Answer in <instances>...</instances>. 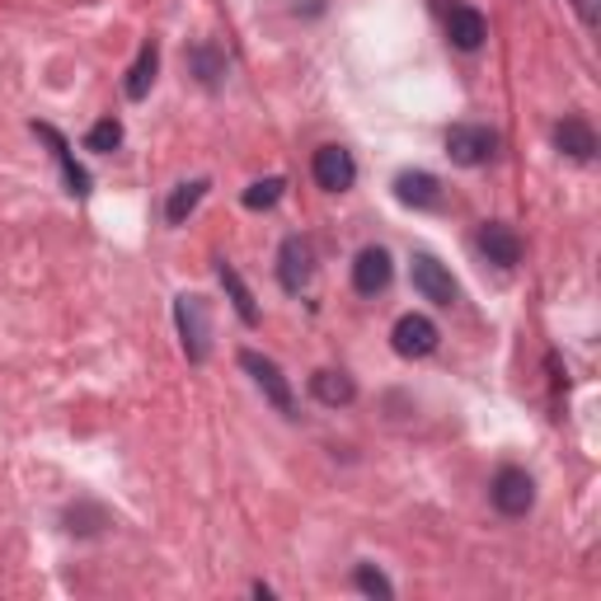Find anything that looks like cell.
<instances>
[{
  "label": "cell",
  "instance_id": "6da1fadb",
  "mask_svg": "<svg viewBox=\"0 0 601 601\" xmlns=\"http://www.w3.org/2000/svg\"><path fill=\"white\" fill-rule=\"evenodd\" d=\"M174 325H179V338H184V353L189 363H203L207 348H212V310L203 296H179L174 300Z\"/></svg>",
  "mask_w": 601,
  "mask_h": 601
},
{
  "label": "cell",
  "instance_id": "7a4b0ae2",
  "mask_svg": "<svg viewBox=\"0 0 601 601\" xmlns=\"http://www.w3.org/2000/svg\"><path fill=\"white\" fill-rule=\"evenodd\" d=\"M489 498H493V508L503 517H527L536 508V479L527 470H517V466H503L493 475Z\"/></svg>",
  "mask_w": 601,
  "mask_h": 601
},
{
  "label": "cell",
  "instance_id": "3957f363",
  "mask_svg": "<svg viewBox=\"0 0 601 601\" xmlns=\"http://www.w3.org/2000/svg\"><path fill=\"white\" fill-rule=\"evenodd\" d=\"M240 367H245L254 376V386L264 390V399L277 409V414H296V399H292V386H287V376L277 371V363H268V357H258V353H240Z\"/></svg>",
  "mask_w": 601,
  "mask_h": 601
},
{
  "label": "cell",
  "instance_id": "277c9868",
  "mask_svg": "<svg viewBox=\"0 0 601 601\" xmlns=\"http://www.w3.org/2000/svg\"><path fill=\"white\" fill-rule=\"evenodd\" d=\"M498 151V136L489 132V128H475V123H456L451 132H447V155L456 160V165H466V170H475V165H485V160Z\"/></svg>",
  "mask_w": 601,
  "mask_h": 601
},
{
  "label": "cell",
  "instance_id": "5b68a950",
  "mask_svg": "<svg viewBox=\"0 0 601 601\" xmlns=\"http://www.w3.org/2000/svg\"><path fill=\"white\" fill-rule=\"evenodd\" d=\"M409 277H414V292L424 296V300H432V306H456V277L437 264L432 254H418L414 258V268H409Z\"/></svg>",
  "mask_w": 601,
  "mask_h": 601
},
{
  "label": "cell",
  "instance_id": "8992f818",
  "mask_svg": "<svg viewBox=\"0 0 601 601\" xmlns=\"http://www.w3.org/2000/svg\"><path fill=\"white\" fill-rule=\"evenodd\" d=\"M437 325L428 315H399L395 319V329H390V344H395V353L399 357H428L432 348H437Z\"/></svg>",
  "mask_w": 601,
  "mask_h": 601
},
{
  "label": "cell",
  "instance_id": "52a82bcc",
  "mask_svg": "<svg viewBox=\"0 0 601 601\" xmlns=\"http://www.w3.org/2000/svg\"><path fill=\"white\" fill-rule=\"evenodd\" d=\"M310 170H315V184L325 193H344V189H353V179H357L353 151H344V146H319Z\"/></svg>",
  "mask_w": 601,
  "mask_h": 601
},
{
  "label": "cell",
  "instance_id": "ba28073f",
  "mask_svg": "<svg viewBox=\"0 0 601 601\" xmlns=\"http://www.w3.org/2000/svg\"><path fill=\"white\" fill-rule=\"evenodd\" d=\"M447 38H451L456 52H479L485 48V38H489L485 14H479L475 6H451L447 10Z\"/></svg>",
  "mask_w": 601,
  "mask_h": 601
},
{
  "label": "cell",
  "instance_id": "9c48e42d",
  "mask_svg": "<svg viewBox=\"0 0 601 601\" xmlns=\"http://www.w3.org/2000/svg\"><path fill=\"white\" fill-rule=\"evenodd\" d=\"M390 273H395L390 254L380 249V245H367L363 254H357V264H353V287L363 292V296H380V292L390 287Z\"/></svg>",
  "mask_w": 601,
  "mask_h": 601
},
{
  "label": "cell",
  "instance_id": "30bf717a",
  "mask_svg": "<svg viewBox=\"0 0 601 601\" xmlns=\"http://www.w3.org/2000/svg\"><path fill=\"white\" fill-rule=\"evenodd\" d=\"M33 132H38V136H43V142L52 146V160H57V165H62V179H67V193L85 197V193H90V174L75 165V155H71V142H67V136L57 132L52 123H33Z\"/></svg>",
  "mask_w": 601,
  "mask_h": 601
},
{
  "label": "cell",
  "instance_id": "8fae6325",
  "mask_svg": "<svg viewBox=\"0 0 601 601\" xmlns=\"http://www.w3.org/2000/svg\"><path fill=\"white\" fill-rule=\"evenodd\" d=\"M277 283L287 292H300L310 283V245L300 235H287L283 249H277Z\"/></svg>",
  "mask_w": 601,
  "mask_h": 601
},
{
  "label": "cell",
  "instance_id": "7c38bea8",
  "mask_svg": "<svg viewBox=\"0 0 601 601\" xmlns=\"http://www.w3.org/2000/svg\"><path fill=\"white\" fill-rule=\"evenodd\" d=\"M395 197L405 207H418V212H432V207H442V184H437L432 174L424 170H405L395 179Z\"/></svg>",
  "mask_w": 601,
  "mask_h": 601
},
{
  "label": "cell",
  "instance_id": "4fadbf2b",
  "mask_svg": "<svg viewBox=\"0 0 601 601\" xmlns=\"http://www.w3.org/2000/svg\"><path fill=\"white\" fill-rule=\"evenodd\" d=\"M479 249H485L489 264H498V268L522 264V240H517V231L503 226V222H485V226H479Z\"/></svg>",
  "mask_w": 601,
  "mask_h": 601
},
{
  "label": "cell",
  "instance_id": "5bb4252c",
  "mask_svg": "<svg viewBox=\"0 0 601 601\" xmlns=\"http://www.w3.org/2000/svg\"><path fill=\"white\" fill-rule=\"evenodd\" d=\"M554 146L569 160H592L597 155V132H592L588 118H564V123L554 128Z\"/></svg>",
  "mask_w": 601,
  "mask_h": 601
},
{
  "label": "cell",
  "instance_id": "9a60e30c",
  "mask_svg": "<svg viewBox=\"0 0 601 601\" xmlns=\"http://www.w3.org/2000/svg\"><path fill=\"white\" fill-rule=\"evenodd\" d=\"M310 395L319 399V405L338 409V405H353L357 386H353V376H344V371H315L310 376Z\"/></svg>",
  "mask_w": 601,
  "mask_h": 601
},
{
  "label": "cell",
  "instance_id": "2e32d148",
  "mask_svg": "<svg viewBox=\"0 0 601 601\" xmlns=\"http://www.w3.org/2000/svg\"><path fill=\"white\" fill-rule=\"evenodd\" d=\"M155 67H160V48H155V43H142V52H136V62H132V71H128V80H123L128 99H146V94H151Z\"/></svg>",
  "mask_w": 601,
  "mask_h": 601
},
{
  "label": "cell",
  "instance_id": "e0dca14e",
  "mask_svg": "<svg viewBox=\"0 0 601 601\" xmlns=\"http://www.w3.org/2000/svg\"><path fill=\"white\" fill-rule=\"evenodd\" d=\"M216 277H222V287H226V296L235 300V310H240V319H245V325L254 329L258 325V306H254V292L245 287V277H240L231 264H226V258H222V264H216Z\"/></svg>",
  "mask_w": 601,
  "mask_h": 601
},
{
  "label": "cell",
  "instance_id": "ac0fdd59",
  "mask_svg": "<svg viewBox=\"0 0 601 601\" xmlns=\"http://www.w3.org/2000/svg\"><path fill=\"white\" fill-rule=\"evenodd\" d=\"M203 193H207V179H189V184H179V189L170 193V203H165L170 226H184L189 216H193V207L203 203Z\"/></svg>",
  "mask_w": 601,
  "mask_h": 601
},
{
  "label": "cell",
  "instance_id": "d6986e66",
  "mask_svg": "<svg viewBox=\"0 0 601 601\" xmlns=\"http://www.w3.org/2000/svg\"><path fill=\"white\" fill-rule=\"evenodd\" d=\"M85 146H90L94 155L118 151V146H123V123H118V118H99V123L90 128V136H85Z\"/></svg>",
  "mask_w": 601,
  "mask_h": 601
},
{
  "label": "cell",
  "instance_id": "ffe728a7",
  "mask_svg": "<svg viewBox=\"0 0 601 601\" xmlns=\"http://www.w3.org/2000/svg\"><path fill=\"white\" fill-rule=\"evenodd\" d=\"M353 583H357V592H367V597H380V601H390L395 597V588H390V578L380 573V569H371V564H357V573H353Z\"/></svg>",
  "mask_w": 601,
  "mask_h": 601
},
{
  "label": "cell",
  "instance_id": "44dd1931",
  "mask_svg": "<svg viewBox=\"0 0 601 601\" xmlns=\"http://www.w3.org/2000/svg\"><path fill=\"white\" fill-rule=\"evenodd\" d=\"M193 71H197V80H203L207 90H216V85H222V75H226L222 57H216L212 48H193Z\"/></svg>",
  "mask_w": 601,
  "mask_h": 601
},
{
  "label": "cell",
  "instance_id": "7402d4cb",
  "mask_svg": "<svg viewBox=\"0 0 601 601\" xmlns=\"http://www.w3.org/2000/svg\"><path fill=\"white\" fill-rule=\"evenodd\" d=\"M277 197H283V179H258V184L245 189V207L249 212H268Z\"/></svg>",
  "mask_w": 601,
  "mask_h": 601
},
{
  "label": "cell",
  "instance_id": "603a6c76",
  "mask_svg": "<svg viewBox=\"0 0 601 601\" xmlns=\"http://www.w3.org/2000/svg\"><path fill=\"white\" fill-rule=\"evenodd\" d=\"M578 10H583V19L592 24V0H578Z\"/></svg>",
  "mask_w": 601,
  "mask_h": 601
}]
</instances>
